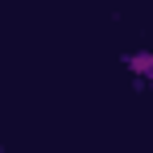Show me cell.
I'll list each match as a JSON object with an SVG mask.
<instances>
[{
  "instance_id": "6da1fadb",
  "label": "cell",
  "mask_w": 153,
  "mask_h": 153,
  "mask_svg": "<svg viewBox=\"0 0 153 153\" xmlns=\"http://www.w3.org/2000/svg\"><path fill=\"white\" fill-rule=\"evenodd\" d=\"M124 66H128V71H132L137 79H145V83H153V54H149V50L124 54Z\"/></svg>"
}]
</instances>
